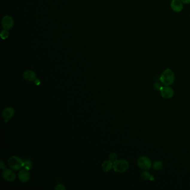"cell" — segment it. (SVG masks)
Instances as JSON below:
<instances>
[{"label":"cell","mask_w":190,"mask_h":190,"mask_svg":"<svg viewBox=\"0 0 190 190\" xmlns=\"http://www.w3.org/2000/svg\"><path fill=\"white\" fill-rule=\"evenodd\" d=\"M14 21L12 17L10 16H4L2 20V25L4 30H10L13 28Z\"/></svg>","instance_id":"7"},{"label":"cell","mask_w":190,"mask_h":190,"mask_svg":"<svg viewBox=\"0 0 190 190\" xmlns=\"http://www.w3.org/2000/svg\"><path fill=\"white\" fill-rule=\"evenodd\" d=\"M138 166L142 170H150L152 167V162L149 158L143 156L138 159Z\"/></svg>","instance_id":"4"},{"label":"cell","mask_w":190,"mask_h":190,"mask_svg":"<svg viewBox=\"0 0 190 190\" xmlns=\"http://www.w3.org/2000/svg\"><path fill=\"white\" fill-rule=\"evenodd\" d=\"M154 88H155V89H156L157 90H160L161 88L162 87V86L160 85L159 83H156L154 84Z\"/></svg>","instance_id":"19"},{"label":"cell","mask_w":190,"mask_h":190,"mask_svg":"<svg viewBox=\"0 0 190 190\" xmlns=\"http://www.w3.org/2000/svg\"><path fill=\"white\" fill-rule=\"evenodd\" d=\"M2 176L4 180L7 182H13L16 178L15 172L10 169H4L2 172Z\"/></svg>","instance_id":"6"},{"label":"cell","mask_w":190,"mask_h":190,"mask_svg":"<svg viewBox=\"0 0 190 190\" xmlns=\"http://www.w3.org/2000/svg\"><path fill=\"white\" fill-rule=\"evenodd\" d=\"M129 168L128 162L124 159H117L113 162V168L118 173L125 172Z\"/></svg>","instance_id":"3"},{"label":"cell","mask_w":190,"mask_h":190,"mask_svg":"<svg viewBox=\"0 0 190 190\" xmlns=\"http://www.w3.org/2000/svg\"><path fill=\"white\" fill-rule=\"evenodd\" d=\"M33 163L30 160L28 159H25L24 160V167L25 170L29 171L33 168Z\"/></svg>","instance_id":"14"},{"label":"cell","mask_w":190,"mask_h":190,"mask_svg":"<svg viewBox=\"0 0 190 190\" xmlns=\"http://www.w3.org/2000/svg\"><path fill=\"white\" fill-rule=\"evenodd\" d=\"M159 91L161 96L165 99H170L174 96V90L172 88H171L170 86H162Z\"/></svg>","instance_id":"5"},{"label":"cell","mask_w":190,"mask_h":190,"mask_svg":"<svg viewBox=\"0 0 190 190\" xmlns=\"http://www.w3.org/2000/svg\"><path fill=\"white\" fill-rule=\"evenodd\" d=\"M54 189L57 190H65L66 188L63 184H58L54 187Z\"/></svg>","instance_id":"18"},{"label":"cell","mask_w":190,"mask_h":190,"mask_svg":"<svg viewBox=\"0 0 190 190\" xmlns=\"http://www.w3.org/2000/svg\"><path fill=\"white\" fill-rule=\"evenodd\" d=\"M34 81H35V84L36 85H39L40 84L41 82L39 79H37Z\"/></svg>","instance_id":"22"},{"label":"cell","mask_w":190,"mask_h":190,"mask_svg":"<svg viewBox=\"0 0 190 190\" xmlns=\"http://www.w3.org/2000/svg\"><path fill=\"white\" fill-rule=\"evenodd\" d=\"M14 114H15V110L13 108L7 107L4 109L2 113V115L4 119L9 120L14 115Z\"/></svg>","instance_id":"11"},{"label":"cell","mask_w":190,"mask_h":190,"mask_svg":"<svg viewBox=\"0 0 190 190\" xmlns=\"http://www.w3.org/2000/svg\"><path fill=\"white\" fill-rule=\"evenodd\" d=\"M18 178L21 182L22 183H26L28 182L30 178V174L28 170H22L18 174Z\"/></svg>","instance_id":"9"},{"label":"cell","mask_w":190,"mask_h":190,"mask_svg":"<svg viewBox=\"0 0 190 190\" xmlns=\"http://www.w3.org/2000/svg\"><path fill=\"white\" fill-rule=\"evenodd\" d=\"M23 77L26 81H35L37 79V74L32 70H26L23 74Z\"/></svg>","instance_id":"10"},{"label":"cell","mask_w":190,"mask_h":190,"mask_svg":"<svg viewBox=\"0 0 190 190\" xmlns=\"http://www.w3.org/2000/svg\"><path fill=\"white\" fill-rule=\"evenodd\" d=\"M0 166H1V169H4V170L5 169L6 166H4V165L2 160H1V161H0Z\"/></svg>","instance_id":"20"},{"label":"cell","mask_w":190,"mask_h":190,"mask_svg":"<svg viewBox=\"0 0 190 190\" xmlns=\"http://www.w3.org/2000/svg\"><path fill=\"white\" fill-rule=\"evenodd\" d=\"M175 76L174 72L170 69H166L160 77V81L165 86H170L174 84Z\"/></svg>","instance_id":"1"},{"label":"cell","mask_w":190,"mask_h":190,"mask_svg":"<svg viewBox=\"0 0 190 190\" xmlns=\"http://www.w3.org/2000/svg\"><path fill=\"white\" fill-rule=\"evenodd\" d=\"M170 6L174 12H180L182 11L183 8V4L181 0H172Z\"/></svg>","instance_id":"8"},{"label":"cell","mask_w":190,"mask_h":190,"mask_svg":"<svg viewBox=\"0 0 190 190\" xmlns=\"http://www.w3.org/2000/svg\"><path fill=\"white\" fill-rule=\"evenodd\" d=\"M109 157L110 159L112 160V161H115V160L117 159V154L112 152L109 154Z\"/></svg>","instance_id":"17"},{"label":"cell","mask_w":190,"mask_h":190,"mask_svg":"<svg viewBox=\"0 0 190 190\" xmlns=\"http://www.w3.org/2000/svg\"><path fill=\"white\" fill-rule=\"evenodd\" d=\"M183 4H190V0H181Z\"/></svg>","instance_id":"21"},{"label":"cell","mask_w":190,"mask_h":190,"mask_svg":"<svg viewBox=\"0 0 190 190\" xmlns=\"http://www.w3.org/2000/svg\"><path fill=\"white\" fill-rule=\"evenodd\" d=\"M163 167V164L162 162L159 161H156L153 165V168L156 171H159L161 170Z\"/></svg>","instance_id":"15"},{"label":"cell","mask_w":190,"mask_h":190,"mask_svg":"<svg viewBox=\"0 0 190 190\" xmlns=\"http://www.w3.org/2000/svg\"><path fill=\"white\" fill-rule=\"evenodd\" d=\"M8 164L12 170L18 171L24 167V160L21 159L20 158L13 156L9 158Z\"/></svg>","instance_id":"2"},{"label":"cell","mask_w":190,"mask_h":190,"mask_svg":"<svg viewBox=\"0 0 190 190\" xmlns=\"http://www.w3.org/2000/svg\"><path fill=\"white\" fill-rule=\"evenodd\" d=\"M141 178L144 181H146L148 180H150V181H153L154 180L153 176L151 174L147 171H145L142 173L141 174Z\"/></svg>","instance_id":"13"},{"label":"cell","mask_w":190,"mask_h":190,"mask_svg":"<svg viewBox=\"0 0 190 190\" xmlns=\"http://www.w3.org/2000/svg\"><path fill=\"white\" fill-rule=\"evenodd\" d=\"M113 168V162L112 160H106L101 165V168L105 172H108Z\"/></svg>","instance_id":"12"},{"label":"cell","mask_w":190,"mask_h":190,"mask_svg":"<svg viewBox=\"0 0 190 190\" xmlns=\"http://www.w3.org/2000/svg\"><path fill=\"white\" fill-rule=\"evenodd\" d=\"M8 35H9V33H8V31L7 30H4H4L2 31V32L1 33V34H0L1 37L3 40L6 39L8 37Z\"/></svg>","instance_id":"16"}]
</instances>
